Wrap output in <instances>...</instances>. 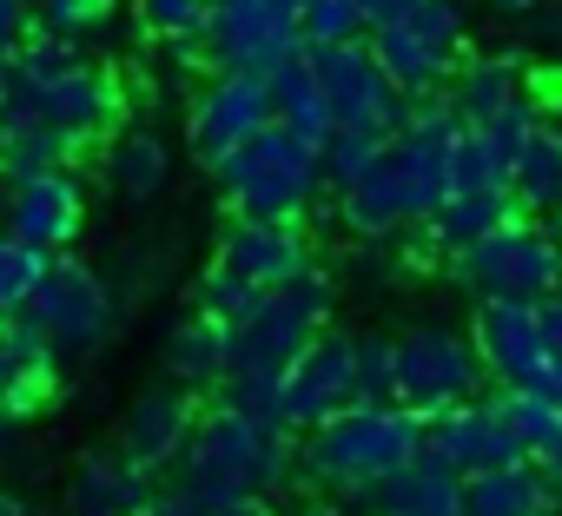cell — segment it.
Returning <instances> with one entry per match:
<instances>
[{"label":"cell","instance_id":"obj_1","mask_svg":"<svg viewBox=\"0 0 562 516\" xmlns=\"http://www.w3.org/2000/svg\"><path fill=\"white\" fill-rule=\"evenodd\" d=\"M0 100L21 106L41 126H54V133H67V139H80V146H100L126 113L120 80L106 67H93L80 54V41L41 34V27L8 54V67H0Z\"/></svg>","mask_w":562,"mask_h":516},{"label":"cell","instance_id":"obj_2","mask_svg":"<svg viewBox=\"0 0 562 516\" xmlns=\"http://www.w3.org/2000/svg\"><path fill=\"white\" fill-rule=\"evenodd\" d=\"M172 476H179V496L192 509H212V503H232V496L278 503L299 483V444H292V430H265V424H251L245 411H232L218 397V404L199 411Z\"/></svg>","mask_w":562,"mask_h":516},{"label":"cell","instance_id":"obj_3","mask_svg":"<svg viewBox=\"0 0 562 516\" xmlns=\"http://www.w3.org/2000/svg\"><path fill=\"white\" fill-rule=\"evenodd\" d=\"M424 450V417L404 404H345L325 424L299 430V483H312L318 496H345L364 503L397 463H411Z\"/></svg>","mask_w":562,"mask_h":516},{"label":"cell","instance_id":"obj_4","mask_svg":"<svg viewBox=\"0 0 562 516\" xmlns=\"http://www.w3.org/2000/svg\"><path fill=\"white\" fill-rule=\"evenodd\" d=\"M232 218H305L325 192L318 179V146L292 126H258L232 159L212 166Z\"/></svg>","mask_w":562,"mask_h":516},{"label":"cell","instance_id":"obj_5","mask_svg":"<svg viewBox=\"0 0 562 516\" xmlns=\"http://www.w3.org/2000/svg\"><path fill=\"white\" fill-rule=\"evenodd\" d=\"M450 266L463 279L470 299H522L542 305L562 279V238L549 232V218L536 212H509L496 232L470 238L463 251H450Z\"/></svg>","mask_w":562,"mask_h":516},{"label":"cell","instance_id":"obj_6","mask_svg":"<svg viewBox=\"0 0 562 516\" xmlns=\"http://www.w3.org/2000/svg\"><path fill=\"white\" fill-rule=\"evenodd\" d=\"M325 325H331V279L312 266L285 285H271L232 325V371H285Z\"/></svg>","mask_w":562,"mask_h":516},{"label":"cell","instance_id":"obj_7","mask_svg":"<svg viewBox=\"0 0 562 516\" xmlns=\"http://www.w3.org/2000/svg\"><path fill=\"white\" fill-rule=\"evenodd\" d=\"M483 391V364H476V345L470 332H450V325H411L397 338V404L417 411V417H437L450 404H470Z\"/></svg>","mask_w":562,"mask_h":516},{"label":"cell","instance_id":"obj_8","mask_svg":"<svg viewBox=\"0 0 562 516\" xmlns=\"http://www.w3.org/2000/svg\"><path fill=\"white\" fill-rule=\"evenodd\" d=\"M299 47H305V34H299L292 8H265V0H212L199 60L212 74H258V80H271Z\"/></svg>","mask_w":562,"mask_h":516},{"label":"cell","instance_id":"obj_9","mask_svg":"<svg viewBox=\"0 0 562 516\" xmlns=\"http://www.w3.org/2000/svg\"><path fill=\"white\" fill-rule=\"evenodd\" d=\"M457 113L443 106V93L437 100H411L404 106V120H397V133L384 139V159H391V172H397V192H404V212H411V225L417 218H430L443 199H450V146H457Z\"/></svg>","mask_w":562,"mask_h":516},{"label":"cell","instance_id":"obj_10","mask_svg":"<svg viewBox=\"0 0 562 516\" xmlns=\"http://www.w3.org/2000/svg\"><path fill=\"white\" fill-rule=\"evenodd\" d=\"M27 318L54 338L60 358H74V351H93L106 338L113 292H106V279L93 266H80L74 251H54L47 272H41V285H34V299H27Z\"/></svg>","mask_w":562,"mask_h":516},{"label":"cell","instance_id":"obj_11","mask_svg":"<svg viewBox=\"0 0 562 516\" xmlns=\"http://www.w3.org/2000/svg\"><path fill=\"white\" fill-rule=\"evenodd\" d=\"M312 54V74H318V93L331 106V126H371V133H397L404 120V93L391 87V74L378 67L371 41H338V47H305Z\"/></svg>","mask_w":562,"mask_h":516},{"label":"cell","instance_id":"obj_12","mask_svg":"<svg viewBox=\"0 0 562 516\" xmlns=\"http://www.w3.org/2000/svg\"><path fill=\"white\" fill-rule=\"evenodd\" d=\"M476 364L496 391H542L549 384V338H542V305L522 299H476L470 318Z\"/></svg>","mask_w":562,"mask_h":516},{"label":"cell","instance_id":"obj_13","mask_svg":"<svg viewBox=\"0 0 562 516\" xmlns=\"http://www.w3.org/2000/svg\"><path fill=\"white\" fill-rule=\"evenodd\" d=\"M0 232L41 245L47 258L54 251H74V238L87 232V179H80V166H41V172L8 179V199H0Z\"/></svg>","mask_w":562,"mask_h":516},{"label":"cell","instance_id":"obj_14","mask_svg":"<svg viewBox=\"0 0 562 516\" xmlns=\"http://www.w3.org/2000/svg\"><path fill=\"white\" fill-rule=\"evenodd\" d=\"M278 378H285V417H292V430H312L331 411L358 404V338L338 332V325H325Z\"/></svg>","mask_w":562,"mask_h":516},{"label":"cell","instance_id":"obj_15","mask_svg":"<svg viewBox=\"0 0 562 516\" xmlns=\"http://www.w3.org/2000/svg\"><path fill=\"white\" fill-rule=\"evenodd\" d=\"M258 126H271V87L258 74H212L186 113V139H192L199 166L232 159Z\"/></svg>","mask_w":562,"mask_h":516},{"label":"cell","instance_id":"obj_16","mask_svg":"<svg viewBox=\"0 0 562 516\" xmlns=\"http://www.w3.org/2000/svg\"><path fill=\"white\" fill-rule=\"evenodd\" d=\"M424 450L443 457L457 476H476V470H496V463H516V457H522V444H516V430H509L496 391H490V397L476 391L470 404H450V411L424 417Z\"/></svg>","mask_w":562,"mask_h":516},{"label":"cell","instance_id":"obj_17","mask_svg":"<svg viewBox=\"0 0 562 516\" xmlns=\"http://www.w3.org/2000/svg\"><path fill=\"white\" fill-rule=\"evenodd\" d=\"M54 384H60L54 338L27 312H8L0 318V430H21L34 411H47Z\"/></svg>","mask_w":562,"mask_h":516},{"label":"cell","instance_id":"obj_18","mask_svg":"<svg viewBox=\"0 0 562 516\" xmlns=\"http://www.w3.org/2000/svg\"><path fill=\"white\" fill-rule=\"evenodd\" d=\"M218 266L271 292V285L312 272V232L305 218H232V232L218 238Z\"/></svg>","mask_w":562,"mask_h":516},{"label":"cell","instance_id":"obj_19","mask_svg":"<svg viewBox=\"0 0 562 516\" xmlns=\"http://www.w3.org/2000/svg\"><path fill=\"white\" fill-rule=\"evenodd\" d=\"M199 397H192V384H153L133 411H126V430H120V457L126 463H139L146 476H159V470H172L179 463V450H186V437H192V424H199Z\"/></svg>","mask_w":562,"mask_h":516},{"label":"cell","instance_id":"obj_20","mask_svg":"<svg viewBox=\"0 0 562 516\" xmlns=\"http://www.w3.org/2000/svg\"><path fill=\"white\" fill-rule=\"evenodd\" d=\"M555 509H562V483H549L536 457L463 476V503H457V516H555Z\"/></svg>","mask_w":562,"mask_h":516},{"label":"cell","instance_id":"obj_21","mask_svg":"<svg viewBox=\"0 0 562 516\" xmlns=\"http://www.w3.org/2000/svg\"><path fill=\"white\" fill-rule=\"evenodd\" d=\"M457 503H463V476L443 457H430V450H417L411 463H397L364 496L371 516H457Z\"/></svg>","mask_w":562,"mask_h":516},{"label":"cell","instance_id":"obj_22","mask_svg":"<svg viewBox=\"0 0 562 516\" xmlns=\"http://www.w3.org/2000/svg\"><path fill=\"white\" fill-rule=\"evenodd\" d=\"M364 41H371L378 67L391 74V87H397L404 100H437L443 80H450V67L470 54V47H463V54H457V47H437V41L411 34V27H364Z\"/></svg>","mask_w":562,"mask_h":516},{"label":"cell","instance_id":"obj_23","mask_svg":"<svg viewBox=\"0 0 562 516\" xmlns=\"http://www.w3.org/2000/svg\"><path fill=\"white\" fill-rule=\"evenodd\" d=\"M509 100H522V67L509 54H463L443 80V106L457 126H490Z\"/></svg>","mask_w":562,"mask_h":516},{"label":"cell","instance_id":"obj_24","mask_svg":"<svg viewBox=\"0 0 562 516\" xmlns=\"http://www.w3.org/2000/svg\"><path fill=\"white\" fill-rule=\"evenodd\" d=\"M331 212H338V225L351 232V238H397L404 225H411V212H404V192H397V172H391V159L378 153L358 179H345L338 192H331Z\"/></svg>","mask_w":562,"mask_h":516},{"label":"cell","instance_id":"obj_25","mask_svg":"<svg viewBox=\"0 0 562 516\" xmlns=\"http://www.w3.org/2000/svg\"><path fill=\"white\" fill-rule=\"evenodd\" d=\"M509 199H516V212H536V218H549L562 205V133L549 120H536V133L516 146V159H509Z\"/></svg>","mask_w":562,"mask_h":516},{"label":"cell","instance_id":"obj_26","mask_svg":"<svg viewBox=\"0 0 562 516\" xmlns=\"http://www.w3.org/2000/svg\"><path fill=\"white\" fill-rule=\"evenodd\" d=\"M146 496H153V476L139 463H126L120 450L87 457L80 476H74V516H133Z\"/></svg>","mask_w":562,"mask_h":516},{"label":"cell","instance_id":"obj_27","mask_svg":"<svg viewBox=\"0 0 562 516\" xmlns=\"http://www.w3.org/2000/svg\"><path fill=\"white\" fill-rule=\"evenodd\" d=\"M172 378L192 384V391H218L232 378V325L192 312L179 332H172Z\"/></svg>","mask_w":562,"mask_h":516},{"label":"cell","instance_id":"obj_28","mask_svg":"<svg viewBox=\"0 0 562 516\" xmlns=\"http://www.w3.org/2000/svg\"><path fill=\"white\" fill-rule=\"evenodd\" d=\"M265 87H271V120H278V126L305 133L312 146L331 133V106H325V93H318V74H312V54H305V47H299L285 67H278Z\"/></svg>","mask_w":562,"mask_h":516},{"label":"cell","instance_id":"obj_29","mask_svg":"<svg viewBox=\"0 0 562 516\" xmlns=\"http://www.w3.org/2000/svg\"><path fill=\"white\" fill-rule=\"evenodd\" d=\"M516 212V199H509V186H490V192H450L424 225H430V238H437V251L450 258V251H463L470 238H483V232H496L503 218Z\"/></svg>","mask_w":562,"mask_h":516},{"label":"cell","instance_id":"obj_30","mask_svg":"<svg viewBox=\"0 0 562 516\" xmlns=\"http://www.w3.org/2000/svg\"><path fill=\"white\" fill-rule=\"evenodd\" d=\"M106 172H113V186L126 199H153L166 186V172H172V153H166L159 133H120L113 153H106Z\"/></svg>","mask_w":562,"mask_h":516},{"label":"cell","instance_id":"obj_31","mask_svg":"<svg viewBox=\"0 0 562 516\" xmlns=\"http://www.w3.org/2000/svg\"><path fill=\"white\" fill-rule=\"evenodd\" d=\"M93 146L41 126V120H21V133L8 139V153H0V179H21V172H41V166H80Z\"/></svg>","mask_w":562,"mask_h":516},{"label":"cell","instance_id":"obj_32","mask_svg":"<svg viewBox=\"0 0 562 516\" xmlns=\"http://www.w3.org/2000/svg\"><path fill=\"white\" fill-rule=\"evenodd\" d=\"M133 14L153 41H166L172 54L199 60V41H205V14H212V0H133Z\"/></svg>","mask_w":562,"mask_h":516},{"label":"cell","instance_id":"obj_33","mask_svg":"<svg viewBox=\"0 0 562 516\" xmlns=\"http://www.w3.org/2000/svg\"><path fill=\"white\" fill-rule=\"evenodd\" d=\"M218 397L232 411H245L251 424H265V430H292V417H285V378H278V371H232L218 384Z\"/></svg>","mask_w":562,"mask_h":516},{"label":"cell","instance_id":"obj_34","mask_svg":"<svg viewBox=\"0 0 562 516\" xmlns=\"http://www.w3.org/2000/svg\"><path fill=\"white\" fill-rule=\"evenodd\" d=\"M378 153H384V133H371V126H331V133L318 139V179L338 192V186L358 179Z\"/></svg>","mask_w":562,"mask_h":516},{"label":"cell","instance_id":"obj_35","mask_svg":"<svg viewBox=\"0 0 562 516\" xmlns=\"http://www.w3.org/2000/svg\"><path fill=\"white\" fill-rule=\"evenodd\" d=\"M496 404H503V417H509L522 457H536L542 444L562 437V404H555L549 391H496Z\"/></svg>","mask_w":562,"mask_h":516},{"label":"cell","instance_id":"obj_36","mask_svg":"<svg viewBox=\"0 0 562 516\" xmlns=\"http://www.w3.org/2000/svg\"><path fill=\"white\" fill-rule=\"evenodd\" d=\"M258 299H265V292H258L251 279H238L232 266H218V258H212V266L199 272V285H192V312H205V318H218V325H238Z\"/></svg>","mask_w":562,"mask_h":516},{"label":"cell","instance_id":"obj_37","mask_svg":"<svg viewBox=\"0 0 562 516\" xmlns=\"http://www.w3.org/2000/svg\"><path fill=\"white\" fill-rule=\"evenodd\" d=\"M490 186H509V159L476 126H463L450 146V192H490Z\"/></svg>","mask_w":562,"mask_h":516},{"label":"cell","instance_id":"obj_38","mask_svg":"<svg viewBox=\"0 0 562 516\" xmlns=\"http://www.w3.org/2000/svg\"><path fill=\"white\" fill-rule=\"evenodd\" d=\"M41 272H47V251L27 245V238H14V232H0V318H8V312H27Z\"/></svg>","mask_w":562,"mask_h":516},{"label":"cell","instance_id":"obj_39","mask_svg":"<svg viewBox=\"0 0 562 516\" xmlns=\"http://www.w3.org/2000/svg\"><path fill=\"white\" fill-rule=\"evenodd\" d=\"M299 34H305V47L364 41V8H358V0H305V8H299Z\"/></svg>","mask_w":562,"mask_h":516},{"label":"cell","instance_id":"obj_40","mask_svg":"<svg viewBox=\"0 0 562 516\" xmlns=\"http://www.w3.org/2000/svg\"><path fill=\"white\" fill-rule=\"evenodd\" d=\"M113 8H120V0H34V27L80 41V34H93L100 21H113Z\"/></svg>","mask_w":562,"mask_h":516},{"label":"cell","instance_id":"obj_41","mask_svg":"<svg viewBox=\"0 0 562 516\" xmlns=\"http://www.w3.org/2000/svg\"><path fill=\"white\" fill-rule=\"evenodd\" d=\"M391 391H397V338L364 332V338H358V397H371V404H397Z\"/></svg>","mask_w":562,"mask_h":516},{"label":"cell","instance_id":"obj_42","mask_svg":"<svg viewBox=\"0 0 562 516\" xmlns=\"http://www.w3.org/2000/svg\"><path fill=\"white\" fill-rule=\"evenodd\" d=\"M34 34V0H0V67H8V54Z\"/></svg>","mask_w":562,"mask_h":516},{"label":"cell","instance_id":"obj_43","mask_svg":"<svg viewBox=\"0 0 562 516\" xmlns=\"http://www.w3.org/2000/svg\"><path fill=\"white\" fill-rule=\"evenodd\" d=\"M133 516H199V509H192V503H186L179 490H166V496H146V503H139Z\"/></svg>","mask_w":562,"mask_h":516},{"label":"cell","instance_id":"obj_44","mask_svg":"<svg viewBox=\"0 0 562 516\" xmlns=\"http://www.w3.org/2000/svg\"><path fill=\"white\" fill-rule=\"evenodd\" d=\"M199 516H271V503H265V496H232V503H212V509H199Z\"/></svg>","mask_w":562,"mask_h":516},{"label":"cell","instance_id":"obj_45","mask_svg":"<svg viewBox=\"0 0 562 516\" xmlns=\"http://www.w3.org/2000/svg\"><path fill=\"white\" fill-rule=\"evenodd\" d=\"M536 463H542V476H549V483H562V437H555V444H542V450H536Z\"/></svg>","mask_w":562,"mask_h":516},{"label":"cell","instance_id":"obj_46","mask_svg":"<svg viewBox=\"0 0 562 516\" xmlns=\"http://www.w3.org/2000/svg\"><path fill=\"white\" fill-rule=\"evenodd\" d=\"M299 516H358V509H351V503H345V496H331V503H325V496H318V503H305V509H299Z\"/></svg>","mask_w":562,"mask_h":516},{"label":"cell","instance_id":"obj_47","mask_svg":"<svg viewBox=\"0 0 562 516\" xmlns=\"http://www.w3.org/2000/svg\"><path fill=\"white\" fill-rule=\"evenodd\" d=\"M496 8H503V14H529V21H536V14H549V8H555V0H496Z\"/></svg>","mask_w":562,"mask_h":516},{"label":"cell","instance_id":"obj_48","mask_svg":"<svg viewBox=\"0 0 562 516\" xmlns=\"http://www.w3.org/2000/svg\"><path fill=\"white\" fill-rule=\"evenodd\" d=\"M0 516H27V503H21V496H8V490H0Z\"/></svg>","mask_w":562,"mask_h":516},{"label":"cell","instance_id":"obj_49","mask_svg":"<svg viewBox=\"0 0 562 516\" xmlns=\"http://www.w3.org/2000/svg\"><path fill=\"white\" fill-rule=\"evenodd\" d=\"M265 8H292V14H299V8H305V0H265Z\"/></svg>","mask_w":562,"mask_h":516},{"label":"cell","instance_id":"obj_50","mask_svg":"<svg viewBox=\"0 0 562 516\" xmlns=\"http://www.w3.org/2000/svg\"><path fill=\"white\" fill-rule=\"evenodd\" d=\"M549 232H555V238H562V205H555V212H549Z\"/></svg>","mask_w":562,"mask_h":516},{"label":"cell","instance_id":"obj_51","mask_svg":"<svg viewBox=\"0 0 562 516\" xmlns=\"http://www.w3.org/2000/svg\"><path fill=\"white\" fill-rule=\"evenodd\" d=\"M542 120H549V126H555V133H562V100H555V113H542Z\"/></svg>","mask_w":562,"mask_h":516},{"label":"cell","instance_id":"obj_52","mask_svg":"<svg viewBox=\"0 0 562 516\" xmlns=\"http://www.w3.org/2000/svg\"><path fill=\"white\" fill-rule=\"evenodd\" d=\"M555 292H562V279H555Z\"/></svg>","mask_w":562,"mask_h":516}]
</instances>
